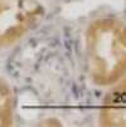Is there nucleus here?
<instances>
[{
    "label": "nucleus",
    "instance_id": "obj_2",
    "mask_svg": "<svg viewBox=\"0 0 126 127\" xmlns=\"http://www.w3.org/2000/svg\"><path fill=\"white\" fill-rule=\"evenodd\" d=\"M42 14L43 6L37 0H0V47L20 40Z\"/></svg>",
    "mask_w": 126,
    "mask_h": 127
},
{
    "label": "nucleus",
    "instance_id": "obj_3",
    "mask_svg": "<svg viewBox=\"0 0 126 127\" xmlns=\"http://www.w3.org/2000/svg\"><path fill=\"white\" fill-rule=\"evenodd\" d=\"M102 117L106 121L105 125H126V81L106 98Z\"/></svg>",
    "mask_w": 126,
    "mask_h": 127
},
{
    "label": "nucleus",
    "instance_id": "obj_1",
    "mask_svg": "<svg viewBox=\"0 0 126 127\" xmlns=\"http://www.w3.org/2000/svg\"><path fill=\"white\" fill-rule=\"evenodd\" d=\"M88 69L98 84L117 81L126 70V25L101 19L89 27L86 38Z\"/></svg>",
    "mask_w": 126,
    "mask_h": 127
},
{
    "label": "nucleus",
    "instance_id": "obj_4",
    "mask_svg": "<svg viewBox=\"0 0 126 127\" xmlns=\"http://www.w3.org/2000/svg\"><path fill=\"white\" fill-rule=\"evenodd\" d=\"M14 116V98L9 84L0 77V126H10Z\"/></svg>",
    "mask_w": 126,
    "mask_h": 127
}]
</instances>
